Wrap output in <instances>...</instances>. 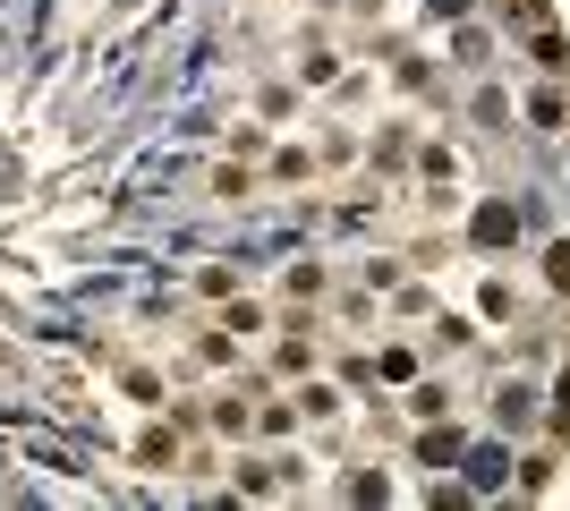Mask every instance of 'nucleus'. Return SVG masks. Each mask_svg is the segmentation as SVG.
Listing matches in <instances>:
<instances>
[{
  "mask_svg": "<svg viewBox=\"0 0 570 511\" xmlns=\"http://www.w3.org/2000/svg\"><path fill=\"white\" fill-rule=\"evenodd\" d=\"M426 9H434V18H460V9H469V0H426Z\"/></svg>",
  "mask_w": 570,
  "mask_h": 511,
  "instance_id": "obj_3",
  "label": "nucleus"
},
{
  "mask_svg": "<svg viewBox=\"0 0 570 511\" xmlns=\"http://www.w3.org/2000/svg\"><path fill=\"white\" fill-rule=\"evenodd\" d=\"M476 239H485V247H511V205H485V214H476Z\"/></svg>",
  "mask_w": 570,
  "mask_h": 511,
  "instance_id": "obj_1",
  "label": "nucleus"
},
{
  "mask_svg": "<svg viewBox=\"0 0 570 511\" xmlns=\"http://www.w3.org/2000/svg\"><path fill=\"white\" fill-rule=\"evenodd\" d=\"M546 273H553V291H570V247H553V265H546Z\"/></svg>",
  "mask_w": 570,
  "mask_h": 511,
  "instance_id": "obj_2",
  "label": "nucleus"
}]
</instances>
